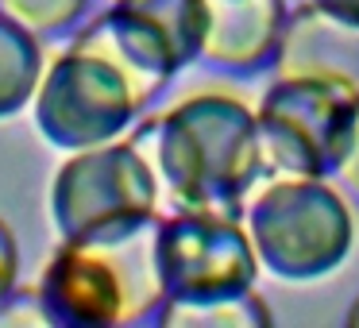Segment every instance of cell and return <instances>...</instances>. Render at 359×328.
<instances>
[{
	"instance_id": "cell-1",
	"label": "cell",
	"mask_w": 359,
	"mask_h": 328,
	"mask_svg": "<svg viewBox=\"0 0 359 328\" xmlns=\"http://www.w3.org/2000/svg\"><path fill=\"white\" fill-rule=\"evenodd\" d=\"M166 166L174 193L194 212L240 217L251 189L263 186L255 112L228 93H205L170 120Z\"/></svg>"
},
{
	"instance_id": "cell-2",
	"label": "cell",
	"mask_w": 359,
	"mask_h": 328,
	"mask_svg": "<svg viewBox=\"0 0 359 328\" xmlns=\"http://www.w3.org/2000/svg\"><path fill=\"white\" fill-rule=\"evenodd\" d=\"M248 224L259 266L286 282H309L336 271L355 240L351 205L328 178L263 182L248 201Z\"/></svg>"
},
{
	"instance_id": "cell-3",
	"label": "cell",
	"mask_w": 359,
	"mask_h": 328,
	"mask_svg": "<svg viewBox=\"0 0 359 328\" xmlns=\"http://www.w3.org/2000/svg\"><path fill=\"white\" fill-rule=\"evenodd\" d=\"M359 93L317 78H274L255 112L263 182L325 178L348 132Z\"/></svg>"
},
{
	"instance_id": "cell-4",
	"label": "cell",
	"mask_w": 359,
	"mask_h": 328,
	"mask_svg": "<svg viewBox=\"0 0 359 328\" xmlns=\"http://www.w3.org/2000/svg\"><path fill=\"white\" fill-rule=\"evenodd\" d=\"M163 271L182 297H224L251 289L259 274V255L251 235L236 217L194 212L166 228Z\"/></svg>"
},
{
	"instance_id": "cell-5",
	"label": "cell",
	"mask_w": 359,
	"mask_h": 328,
	"mask_svg": "<svg viewBox=\"0 0 359 328\" xmlns=\"http://www.w3.org/2000/svg\"><path fill=\"white\" fill-rule=\"evenodd\" d=\"M274 78H317L359 93V20L336 16L313 0L286 12Z\"/></svg>"
},
{
	"instance_id": "cell-6",
	"label": "cell",
	"mask_w": 359,
	"mask_h": 328,
	"mask_svg": "<svg viewBox=\"0 0 359 328\" xmlns=\"http://www.w3.org/2000/svg\"><path fill=\"white\" fill-rule=\"evenodd\" d=\"M201 55L212 66L251 74L274 62L286 27V0H201Z\"/></svg>"
},
{
	"instance_id": "cell-7",
	"label": "cell",
	"mask_w": 359,
	"mask_h": 328,
	"mask_svg": "<svg viewBox=\"0 0 359 328\" xmlns=\"http://www.w3.org/2000/svg\"><path fill=\"white\" fill-rule=\"evenodd\" d=\"M166 324H217V328H263L271 313L251 289L224 297H178L166 309Z\"/></svg>"
},
{
	"instance_id": "cell-8",
	"label": "cell",
	"mask_w": 359,
	"mask_h": 328,
	"mask_svg": "<svg viewBox=\"0 0 359 328\" xmlns=\"http://www.w3.org/2000/svg\"><path fill=\"white\" fill-rule=\"evenodd\" d=\"M332 174L340 178L344 189H351V193L359 197V101H355V109H351V120H348V132H344L340 151H336Z\"/></svg>"
},
{
	"instance_id": "cell-9",
	"label": "cell",
	"mask_w": 359,
	"mask_h": 328,
	"mask_svg": "<svg viewBox=\"0 0 359 328\" xmlns=\"http://www.w3.org/2000/svg\"><path fill=\"white\" fill-rule=\"evenodd\" d=\"M320 8L336 12V16H348V20H359V0H313Z\"/></svg>"
},
{
	"instance_id": "cell-10",
	"label": "cell",
	"mask_w": 359,
	"mask_h": 328,
	"mask_svg": "<svg viewBox=\"0 0 359 328\" xmlns=\"http://www.w3.org/2000/svg\"><path fill=\"white\" fill-rule=\"evenodd\" d=\"M348 324H359V301L351 305V313H348Z\"/></svg>"
}]
</instances>
